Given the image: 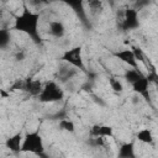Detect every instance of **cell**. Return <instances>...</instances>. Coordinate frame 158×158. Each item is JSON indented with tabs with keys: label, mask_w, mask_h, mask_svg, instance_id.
<instances>
[{
	"label": "cell",
	"mask_w": 158,
	"mask_h": 158,
	"mask_svg": "<svg viewBox=\"0 0 158 158\" xmlns=\"http://www.w3.org/2000/svg\"><path fill=\"white\" fill-rule=\"evenodd\" d=\"M38 23H40V14L27 7H23L22 12L15 17L14 28L16 31L26 33L36 44H41L42 38L38 31Z\"/></svg>",
	"instance_id": "6da1fadb"
},
{
	"label": "cell",
	"mask_w": 158,
	"mask_h": 158,
	"mask_svg": "<svg viewBox=\"0 0 158 158\" xmlns=\"http://www.w3.org/2000/svg\"><path fill=\"white\" fill-rule=\"evenodd\" d=\"M21 152L22 153H33V154H37V156H41V154L44 153L43 138H42L38 130L28 132L23 136Z\"/></svg>",
	"instance_id": "7a4b0ae2"
},
{
	"label": "cell",
	"mask_w": 158,
	"mask_h": 158,
	"mask_svg": "<svg viewBox=\"0 0 158 158\" xmlns=\"http://www.w3.org/2000/svg\"><path fill=\"white\" fill-rule=\"evenodd\" d=\"M63 98H64L63 89L53 80L47 81L43 85L41 94L38 95V100L41 102H56V101H60Z\"/></svg>",
	"instance_id": "3957f363"
},
{
	"label": "cell",
	"mask_w": 158,
	"mask_h": 158,
	"mask_svg": "<svg viewBox=\"0 0 158 158\" xmlns=\"http://www.w3.org/2000/svg\"><path fill=\"white\" fill-rule=\"evenodd\" d=\"M60 59H62L64 63H67V64H69V65L77 68L78 70H85V65H84V62H83L81 47H80V46L73 47V48H70V49H67V51L62 54Z\"/></svg>",
	"instance_id": "277c9868"
},
{
	"label": "cell",
	"mask_w": 158,
	"mask_h": 158,
	"mask_svg": "<svg viewBox=\"0 0 158 158\" xmlns=\"http://www.w3.org/2000/svg\"><path fill=\"white\" fill-rule=\"evenodd\" d=\"M120 27L123 31H132L139 27V20H138V10L130 7L122 11V19L120 22Z\"/></svg>",
	"instance_id": "5b68a950"
},
{
	"label": "cell",
	"mask_w": 158,
	"mask_h": 158,
	"mask_svg": "<svg viewBox=\"0 0 158 158\" xmlns=\"http://www.w3.org/2000/svg\"><path fill=\"white\" fill-rule=\"evenodd\" d=\"M149 80L147 78V75H142L136 83H133L131 86H132V90L133 93H136L137 95L142 96L146 101L149 102V91H148V86H149Z\"/></svg>",
	"instance_id": "8992f818"
},
{
	"label": "cell",
	"mask_w": 158,
	"mask_h": 158,
	"mask_svg": "<svg viewBox=\"0 0 158 158\" xmlns=\"http://www.w3.org/2000/svg\"><path fill=\"white\" fill-rule=\"evenodd\" d=\"M114 56H115L118 60H121V62H123L125 64H127L128 67H131V68H138V63H137V59H136V57H135L132 49H130V48H123V49H121V51L115 52Z\"/></svg>",
	"instance_id": "52a82bcc"
},
{
	"label": "cell",
	"mask_w": 158,
	"mask_h": 158,
	"mask_svg": "<svg viewBox=\"0 0 158 158\" xmlns=\"http://www.w3.org/2000/svg\"><path fill=\"white\" fill-rule=\"evenodd\" d=\"M22 142H23V136H22L21 132H17V133L10 136L9 138H6L5 146H6V148H9L10 152H12L14 154H19V153H21Z\"/></svg>",
	"instance_id": "ba28073f"
},
{
	"label": "cell",
	"mask_w": 158,
	"mask_h": 158,
	"mask_svg": "<svg viewBox=\"0 0 158 158\" xmlns=\"http://www.w3.org/2000/svg\"><path fill=\"white\" fill-rule=\"evenodd\" d=\"M90 136L91 137H112L114 136V128L107 125H94L90 128Z\"/></svg>",
	"instance_id": "9c48e42d"
},
{
	"label": "cell",
	"mask_w": 158,
	"mask_h": 158,
	"mask_svg": "<svg viewBox=\"0 0 158 158\" xmlns=\"http://www.w3.org/2000/svg\"><path fill=\"white\" fill-rule=\"evenodd\" d=\"M78 73H79V70L77 68H74V67H72L69 64H65L62 69L58 70V78L60 79L62 83H67L70 79H73Z\"/></svg>",
	"instance_id": "30bf717a"
},
{
	"label": "cell",
	"mask_w": 158,
	"mask_h": 158,
	"mask_svg": "<svg viewBox=\"0 0 158 158\" xmlns=\"http://www.w3.org/2000/svg\"><path fill=\"white\" fill-rule=\"evenodd\" d=\"M48 32L54 38H62L65 35V27H64V25H63L62 21L54 20V21H51L49 22V25H48Z\"/></svg>",
	"instance_id": "8fae6325"
},
{
	"label": "cell",
	"mask_w": 158,
	"mask_h": 158,
	"mask_svg": "<svg viewBox=\"0 0 158 158\" xmlns=\"http://www.w3.org/2000/svg\"><path fill=\"white\" fill-rule=\"evenodd\" d=\"M117 158H136L135 143L133 142L122 143L117 151Z\"/></svg>",
	"instance_id": "7c38bea8"
},
{
	"label": "cell",
	"mask_w": 158,
	"mask_h": 158,
	"mask_svg": "<svg viewBox=\"0 0 158 158\" xmlns=\"http://www.w3.org/2000/svg\"><path fill=\"white\" fill-rule=\"evenodd\" d=\"M136 138L146 144H152L154 142V137L152 135V131L149 128H142L136 133Z\"/></svg>",
	"instance_id": "4fadbf2b"
},
{
	"label": "cell",
	"mask_w": 158,
	"mask_h": 158,
	"mask_svg": "<svg viewBox=\"0 0 158 158\" xmlns=\"http://www.w3.org/2000/svg\"><path fill=\"white\" fill-rule=\"evenodd\" d=\"M143 74L141 73V70L138 69V68H131V69H126V72H125V74H123V78H125V80L128 83V84H133V83H136L141 77H142Z\"/></svg>",
	"instance_id": "5bb4252c"
},
{
	"label": "cell",
	"mask_w": 158,
	"mask_h": 158,
	"mask_svg": "<svg viewBox=\"0 0 158 158\" xmlns=\"http://www.w3.org/2000/svg\"><path fill=\"white\" fill-rule=\"evenodd\" d=\"M10 38H11V35H10L9 30H6V28L0 30V48L1 49L7 48V46L10 44Z\"/></svg>",
	"instance_id": "9a60e30c"
},
{
	"label": "cell",
	"mask_w": 158,
	"mask_h": 158,
	"mask_svg": "<svg viewBox=\"0 0 158 158\" xmlns=\"http://www.w3.org/2000/svg\"><path fill=\"white\" fill-rule=\"evenodd\" d=\"M59 128L63 130V131H67L69 133H73L75 131V125L72 120H68V118H64V120H60L59 121Z\"/></svg>",
	"instance_id": "2e32d148"
},
{
	"label": "cell",
	"mask_w": 158,
	"mask_h": 158,
	"mask_svg": "<svg viewBox=\"0 0 158 158\" xmlns=\"http://www.w3.org/2000/svg\"><path fill=\"white\" fill-rule=\"evenodd\" d=\"M88 5H89L90 12H91L93 15H96L98 12L100 14L101 10H102V1H98V0H95V1H89Z\"/></svg>",
	"instance_id": "e0dca14e"
},
{
	"label": "cell",
	"mask_w": 158,
	"mask_h": 158,
	"mask_svg": "<svg viewBox=\"0 0 158 158\" xmlns=\"http://www.w3.org/2000/svg\"><path fill=\"white\" fill-rule=\"evenodd\" d=\"M109 83H110L111 89H112L115 93H121V91L123 90V85H122V83H121L118 79L111 77V78H109Z\"/></svg>",
	"instance_id": "ac0fdd59"
},
{
	"label": "cell",
	"mask_w": 158,
	"mask_h": 158,
	"mask_svg": "<svg viewBox=\"0 0 158 158\" xmlns=\"http://www.w3.org/2000/svg\"><path fill=\"white\" fill-rule=\"evenodd\" d=\"M88 144L91 147H104L105 146V138L104 137H90L88 141Z\"/></svg>",
	"instance_id": "d6986e66"
},
{
	"label": "cell",
	"mask_w": 158,
	"mask_h": 158,
	"mask_svg": "<svg viewBox=\"0 0 158 158\" xmlns=\"http://www.w3.org/2000/svg\"><path fill=\"white\" fill-rule=\"evenodd\" d=\"M131 49H132V52H133V54H135L137 62H138V60L143 62V53H142V51H141L139 48H137V47H132Z\"/></svg>",
	"instance_id": "ffe728a7"
},
{
	"label": "cell",
	"mask_w": 158,
	"mask_h": 158,
	"mask_svg": "<svg viewBox=\"0 0 158 158\" xmlns=\"http://www.w3.org/2000/svg\"><path fill=\"white\" fill-rule=\"evenodd\" d=\"M25 58H26V52H25L23 49H19V51L15 53V59H16L17 62H22Z\"/></svg>",
	"instance_id": "44dd1931"
},
{
	"label": "cell",
	"mask_w": 158,
	"mask_h": 158,
	"mask_svg": "<svg viewBox=\"0 0 158 158\" xmlns=\"http://www.w3.org/2000/svg\"><path fill=\"white\" fill-rule=\"evenodd\" d=\"M1 96H2V98H5V96H7V94H6L4 90H1Z\"/></svg>",
	"instance_id": "7402d4cb"
}]
</instances>
